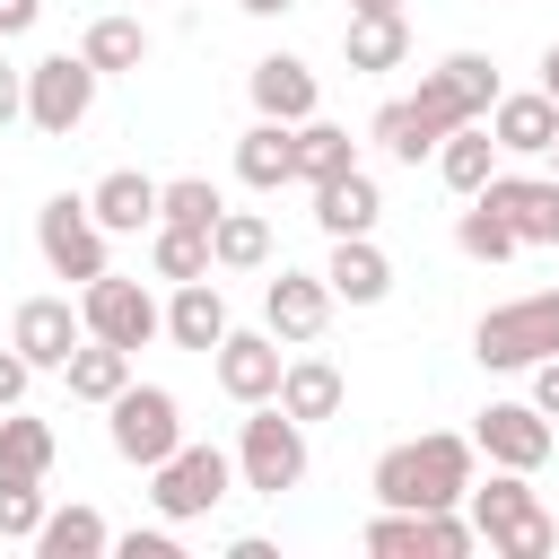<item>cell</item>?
Wrapping results in <instances>:
<instances>
[{
    "label": "cell",
    "instance_id": "1",
    "mask_svg": "<svg viewBox=\"0 0 559 559\" xmlns=\"http://www.w3.org/2000/svg\"><path fill=\"white\" fill-rule=\"evenodd\" d=\"M489 105H498V70H489V52H445V61L419 79V96H393V105H376L367 140H376L384 157L419 166V157H437V140H445V131H463V122H489Z\"/></svg>",
    "mask_w": 559,
    "mask_h": 559
},
{
    "label": "cell",
    "instance_id": "2",
    "mask_svg": "<svg viewBox=\"0 0 559 559\" xmlns=\"http://www.w3.org/2000/svg\"><path fill=\"white\" fill-rule=\"evenodd\" d=\"M472 463H480L472 437L428 428V437H411V445H384L376 472H367V489H376V507H463Z\"/></svg>",
    "mask_w": 559,
    "mask_h": 559
},
{
    "label": "cell",
    "instance_id": "3",
    "mask_svg": "<svg viewBox=\"0 0 559 559\" xmlns=\"http://www.w3.org/2000/svg\"><path fill=\"white\" fill-rule=\"evenodd\" d=\"M463 507H472V524H480V542L489 550H507V559H550L559 550V524H550V507L533 498V472H489V489L472 480L463 489Z\"/></svg>",
    "mask_w": 559,
    "mask_h": 559
},
{
    "label": "cell",
    "instance_id": "4",
    "mask_svg": "<svg viewBox=\"0 0 559 559\" xmlns=\"http://www.w3.org/2000/svg\"><path fill=\"white\" fill-rule=\"evenodd\" d=\"M472 358L480 367H533V358H559V288H533V297H507L472 323Z\"/></svg>",
    "mask_w": 559,
    "mask_h": 559
},
{
    "label": "cell",
    "instance_id": "5",
    "mask_svg": "<svg viewBox=\"0 0 559 559\" xmlns=\"http://www.w3.org/2000/svg\"><path fill=\"white\" fill-rule=\"evenodd\" d=\"M236 480L253 498H280L306 480V419H288L280 402H253V419L236 428Z\"/></svg>",
    "mask_w": 559,
    "mask_h": 559
},
{
    "label": "cell",
    "instance_id": "6",
    "mask_svg": "<svg viewBox=\"0 0 559 559\" xmlns=\"http://www.w3.org/2000/svg\"><path fill=\"white\" fill-rule=\"evenodd\" d=\"M227 489H236V454H218V445H175V454L148 472V507H157L166 524L210 515Z\"/></svg>",
    "mask_w": 559,
    "mask_h": 559
},
{
    "label": "cell",
    "instance_id": "7",
    "mask_svg": "<svg viewBox=\"0 0 559 559\" xmlns=\"http://www.w3.org/2000/svg\"><path fill=\"white\" fill-rule=\"evenodd\" d=\"M96 61L87 52H44L35 70H26V122L44 131V140H70L79 122H87V105H96Z\"/></svg>",
    "mask_w": 559,
    "mask_h": 559
},
{
    "label": "cell",
    "instance_id": "8",
    "mask_svg": "<svg viewBox=\"0 0 559 559\" xmlns=\"http://www.w3.org/2000/svg\"><path fill=\"white\" fill-rule=\"evenodd\" d=\"M35 253L52 262V280H105L114 262H105V227H96V210L79 201V192H52L44 210H35Z\"/></svg>",
    "mask_w": 559,
    "mask_h": 559
},
{
    "label": "cell",
    "instance_id": "9",
    "mask_svg": "<svg viewBox=\"0 0 559 559\" xmlns=\"http://www.w3.org/2000/svg\"><path fill=\"white\" fill-rule=\"evenodd\" d=\"M105 411H114V454L140 463V472H157V463L183 445V402H175L166 384H122Z\"/></svg>",
    "mask_w": 559,
    "mask_h": 559
},
{
    "label": "cell",
    "instance_id": "10",
    "mask_svg": "<svg viewBox=\"0 0 559 559\" xmlns=\"http://www.w3.org/2000/svg\"><path fill=\"white\" fill-rule=\"evenodd\" d=\"M79 314H87L96 341H122V349H148V341L166 332V306H157L140 280H114V271L79 288Z\"/></svg>",
    "mask_w": 559,
    "mask_h": 559
},
{
    "label": "cell",
    "instance_id": "11",
    "mask_svg": "<svg viewBox=\"0 0 559 559\" xmlns=\"http://www.w3.org/2000/svg\"><path fill=\"white\" fill-rule=\"evenodd\" d=\"M472 445H480L489 463H507V472H542V463H550V411H533V402H489V411L472 419Z\"/></svg>",
    "mask_w": 559,
    "mask_h": 559
},
{
    "label": "cell",
    "instance_id": "12",
    "mask_svg": "<svg viewBox=\"0 0 559 559\" xmlns=\"http://www.w3.org/2000/svg\"><path fill=\"white\" fill-rule=\"evenodd\" d=\"M79 341H87V314H79L70 297H26V306L9 314V349H17L26 367H70Z\"/></svg>",
    "mask_w": 559,
    "mask_h": 559
},
{
    "label": "cell",
    "instance_id": "13",
    "mask_svg": "<svg viewBox=\"0 0 559 559\" xmlns=\"http://www.w3.org/2000/svg\"><path fill=\"white\" fill-rule=\"evenodd\" d=\"M210 358H218V393H227V402H245V411H253V402H280V376H288L280 332H227Z\"/></svg>",
    "mask_w": 559,
    "mask_h": 559
},
{
    "label": "cell",
    "instance_id": "14",
    "mask_svg": "<svg viewBox=\"0 0 559 559\" xmlns=\"http://www.w3.org/2000/svg\"><path fill=\"white\" fill-rule=\"evenodd\" d=\"M472 201H489L515 227V245H559V175H489V192Z\"/></svg>",
    "mask_w": 559,
    "mask_h": 559
},
{
    "label": "cell",
    "instance_id": "15",
    "mask_svg": "<svg viewBox=\"0 0 559 559\" xmlns=\"http://www.w3.org/2000/svg\"><path fill=\"white\" fill-rule=\"evenodd\" d=\"M262 323H271L280 341H314V332L332 323V280H323V271H280V280L262 288Z\"/></svg>",
    "mask_w": 559,
    "mask_h": 559
},
{
    "label": "cell",
    "instance_id": "16",
    "mask_svg": "<svg viewBox=\"0 0 559 559\" xmlns=\"http://www.w3.org/2000/svg\"><path fill=\"white\" fill-rule=\"evenodd\" d=\"M376 218H384V192H376L367 166L314 183V227H323V236H376Z\"/></svg>",
    "mask_w": 559,
    "mask_h": 559
},
{
    "label": "cell",
    "instance_id": "17",
    "mask_svg": "<svg viewBox=\"0 0 559 559\" xmlns=\"http://www.w3.org/2000/svg\"><path fill=\"white\" fill-rule=\"evenodd\" d=\"M323 280H332V297H341V306H384V288H393V262H384V245H376V236H332V262H323Z\"/></svg>",
    "mask_w": 559,
    "mask_h": 559
},
{
    "label": "cell",
    "instance_id": "18",
    "mask_svg": "<svg viewBox=\"0 0 559 559\" xmlns=\"http://www.w3.org/2000/svg\"><path fill=\"white\" fill-rule=\"evenodd\" d=\"M245 87H253V114H271V122H306L314 114V70L297 52H262Z\"/></svg>",
    "mask_w": 559,
    "mask_h": 559
},
{
    "label": "cell",
    "instance_id": "19",
    "mask_svg": "<svg viewBox=\"0 0 559 559\" xmlns=\"http://www.w3.org/2000/svg\"><path fill=\"white\" fill-rule=\"evenodd\" d=\"M489 131H498L507 157H550V140H559V105H550V87H533V96H498V105H489Z\"/></svg>",
    "mask_w": 559,
    "mask_h": 559
},
{
    "label": "cell",
    "instance_id": "20",
    "mask_svg": "<svg viewBox=\"0 0 559 559\" xmlns=\"http://www.w3.org/2000/svg\"><path fill=\"white\" fill-rule=\"evenodd\" d=\"M402 52H411L402 9H349V26H341V61L349 70H402Z\"/></svg>",
    "mask_w": 559,
    "mask_h": 559
},
{
    "label": "cell",
    "instance_id": "21",
    "mask_svg": "<svg viewBox=\"0 0 559 559\" xmlns=\"http://www.w3.org/2000/svg\"><path fill=\"white\" fill-rule=\"evenodd\" d=\"M236 175L253 183V192H280V183H297V122H253L245 140H236Z\"/></svg>",
    "mask_w": 559,
    "mask_h": 559
},
{
    "label": "cell",
    "instance_id": "22",
    "mask_svg": "<svg viewBox=\"0 0 559 559\" xmlns=\"http://www.w3.org/2000/svg\"><path fill=\"white\" fill-rule=\"evenodd\" d=\"M498 157H507V148H498V131H489V122H463V131H445V140H437V175H445V192H463V201H472V192H489Z\"/></svg>",
    "mask_w": 559,
    "mask_h": 559
},
{
    "label": "cell",
    "instance_id": "23",
    "mask_svg": "<svg viewBox=\"0 0 559 559\" xmlns=\"http://www.w3.org/2000/svg\"><path fill=\"white\" fill-rule=\"evenodd\" d=\"M87 210H96L105 236H140V227H157V183H148L140 166H114V175L87 192Z\"/></svg>",
    "mask_w": 559,
    "mask_h": 559
},
{
    "label": "cell",
    "instance_id": "24",
    "mask_svg": "<svg viewBox=\"0 0 559 559\" xmlns=\"http://www.w3.org/2000/svg\"><path fill=\"white\" fill-rule=\"evenodd\" d=\"M166 341H175V349H201V358H210V349L227 341V297H218L210 280H183V288L166 297Z\"/></svg>",
    "mask_w": 559,
    "mask_h": 559
},
{
    "label": "cell",
    "instance_id": "25",
    "mask_svg": "<svg viewBox=\"0 0 559 559\" xmlns=\"http://www.w3.org/2000/svg\"><path fill=\"white\" fill-rule=\"evenodd\" d=\"M341 402H349V384H341V367L332 358H288V376H280V411L288 419H341Z\"/></svg>",
    "mask_w": 559,
    "mask_h": 559
},
{
    "label": "cell",
    "instance_id": "26",
    "mask_svg": "<svg viewBox=\"0 0 559 559\" xmlns=\"http://www.w3.org/2000/svg\"><path fill=\"white\" fill-rule=\"evenodd\" d=\"M61 384H70V402H114V393L131 384V349H122V341H96V332H87V341L70 349Z\"/></svg>",
    "mask_w": 559,
    "mask_h": 559
},
{
    "label": "cell",
    "instance_id": "27",
    "mask_svg": "<svg viewBox=\"0 0 559 559\" xmlns=\"http://www.w3.org/2000/svg\"><path fill=\"white\" fill-rule=\"evenodd\" d=\"M210 262H218V271H262V262H271V218H262V210H218Z\"/></svg>",
    "mask_w": 559,
    "mask_h": 559
},
{
    "label": "cell",
    "instance_id": "28",
    "mask_svg": "<svg viewBox=\"0 0 559 559\" xmlns=\"http://www.w3.org/2000/svg\"><path fill=\"white\" fill-rule=\"evenodd\" d=\"M148 271L157 280H210L218 262H210V227H175V218H157V236H148Z\"/></svg>",
    "mask_w": 559,
    "mask_h": 559
},
{
    "label": "cell",
    "instance_id": "29",
    "mask_svg": "<svg viewBox=\"0 0 559 559\" xmlns=\"http://www.w3.org/2000/svg\"><path fill=\"white\" fill-rule=\"evenodd\" d=\"M35 550L44 559H96V550H114V524L96 507H52L44 533H35Z\"/></svg>",
    "mask_w": 559,
    "mask_h": 559
},
{
    "label": "cell",
    "instance_id": "30",
    "mask_svg": "<svg viewBox=\"0 0 559 559\" xmlns=\"http://www.w3.org/2000/svg\"><path fill=\"white\" fill-rule=\"evenodd\" d=\"M358 166V140L341 131V122H297V183H332V175H349Z\"/></svg>",
    "mask_w": 559,
    "mask_h": 559
},
{
    "label": "cell",
    "instance_id": "31",
    "mask_svg": "<svg viewBox=\"0 0 559 559\" xmlns=\"http://www.w3.org/2000/svg\"><path fill=\"white\" fill-rule=\"evenodd\" d=\"M0 472H26V480H44V472H52V419L0 411Z\"/></svg>",
    "mask_w": 559,
    "mask_h": 559
},
{
    "label": "cell",
    "instance_id": "32",
    "mask_svg": "<svg viewBox=\"0 0 559 559\" xmlns=\"http://www.w3.org/2000/svg\"><path fill=\"white\" fill-rule=\"evenodd\" d=\"M79 52H87L96 70H140V61H148V26H140V17H96V26L79 35Z\"/></svg>",
    "mask_w": 559,
    "mask_h": 559
},
{
    "label": "cell",
    "instance_id": "33",
    "mask_svg": "<svg viewBox=\"0 0 559 559\" xmlns=\"http://www.w3.org/2000/svg\"><path fill=\"white\" fill-rule=\"evenodd\" d=\"M218 183L210 175H175V183H157V218H175V227H218Z\"/></svg>",
    "mask_w": 559,
    "mask_h": 559
},
{
    "label": "cell",
    "instance_id": "34",
    "mask_svg": "<svg viewBox=\"0 0 559 559\" xmlns=\"http://www.w3.org/2000/svg\"><path fill=\"white\" fill-rule=\"evenodd\" d=\"M44 480H26V472H0V542H35L44 533Z\"/></svg>",
    "mask_w": 559,
    "mask_h": 559
},
{
    "label": "cell",
    "instance_id": "35",
    "mask_svg": "<svg viewBox=\"0 0 559 559\" xmlns=\"http://www.w3.org/2000/svg\"><path fill=\"white\" fill-rule=\"evenodd\" d=\"M454 245H463L472 262H507V253H524V245H515V227H507L489 201H472V210L454 218Z\"/></svg>",
    "mask_w": 559,
    "mask_h": 559
},
{
    "label": "cell",
    "instance_id": "36",
    "mask_svg": "<svg viewBox=\"0 0 559 559\" xmlns=\"http://www.w3.org/2000/svg\"><path fill=\"white\" fill-rule=\"evenodd\" d=\"M376 559H428V533H419V507H384L367 533H358Z\"/></svg>",
    "mask_w": 559,
    "mask_h": 559
},
{
    "label": "cell",
    "instance_id": "37",
    "mask_svg": "<svg viewBox=\"0 0 559 559\" xmlns=\"http://www.w3.org/2000/svg\"><path fill=\"white\" fill-rule=\"evenodd\" d=\"M114 550H122V559H183V550H175V533H122Z\"/></svg>",
    "mask_w": 559,
    "mask_h": 559
},
{
    "label": "cell",
    "instance_id": "38",
    "mask_svg": "<svg viewBox=\"0 0 559 559\" xmlns=\"http://www.w3.org/2000/svg\"><path fill=\"white\" fill-rule=\"evenodd\" d=\"M26 376H35V367H26L17 349H0V411H17V402H26Z\"/></svg>",
    "mask_w": 559,
    "mask_h": 559
},
{
    "label": "cell",
    "instance_id": "39",
    "mask_svg": "<svg viewBox=\"0 0 559 559\" xmlns=\"http://www.w3.org/2000/svg\"><path fill=\"white\" fill-rule=\"evenodd\" d=\"M533 411L559 419V358H533Z\"/></svg>",
    "mask_w": 559,
    "mask_h": 559
},
{
    "label": "cell",
    "instance_id": "40",
    "mask_svg": "<svg viewBox=\"0 0 559 559\" xmlns=\"http://www.w3.org/2000/svg\"><path fill=\"white\" fill-rule=\"evenodd\" d=\"M17 114H26V70L0 61V122H17Z\"/></svg>",
    "mask_w": 559,
    "mask_h": 559
},
{
    "label": "cell",
    "instance_id": "41",
    "mask_svg": "<svg viewBox=\"0 0 559 559\" xmlns=\"http://www.w3.org/2000/svg\"><path fill=\"white\" fill-rule=\"evenodd\" d=\"M44 17V0H0V35H26Z\"/></svg>",
    "mask_w": 559,
    "mask_h": 559
},
{
    "label": "cell",
    "instance_id": "42",
    "mask_svg": "<svg viewBox=\"0 0 559 559\" xmlns=\"http://www.w3.org/2000/svg\"><path fill=\"white\" fill-rule=\"evenodd\" d=\"M236 9H245V17H288L297 0H236Z\"/></svg>",
    "mask_w": 559,
    "mask_h": 559
},
{
    "label": "cell",
    "instance_id": "43",
    "mask_svg": "<svg viewBox=\"0 0 559 559\" xmlns=\"http://www.w3.org/2000/svg\"><path fill=\"white\" fill-rule=\"evenodd\" d=\"M542 87H550V105H559V44L542 52Z\"/></svg>",
    "mask_w": 559,
    "mask_h": 559
},
{
    "label": "cell",
    "instance_id": "44",
    "mask_svg": "<svg viewBox=\"0 0 559 559\" xmlns=\"http://www.w3.org/2000/svg\"><path fill=\"white\" fill-rule=\"evenodd\" d=\"M349 9H402V0H349Z\"/></svg>",
    "mask_w": 559,
    "mask_h": 559
},
{
    "label": "cell",
    "instance_id": "45",
    "mask_svg": "<svg viewBox=\"0 0 559 559\" xmlns=\"http://www.w3.org/2000/svg\"><path fill=\"white\" fill-rule=\"evenodd\" d=\"M550 175H559V140H550Z\"/></svg>",
    "mask_w": 559,
    "mask_h": 559
}]
</instances>
